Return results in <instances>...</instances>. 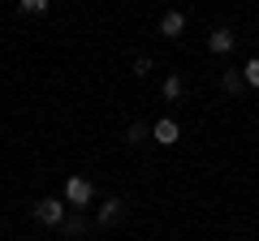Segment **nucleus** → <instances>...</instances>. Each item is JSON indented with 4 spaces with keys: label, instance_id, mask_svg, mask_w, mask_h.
<instances>
[{
    "label": "nucleus",
    "instance_id": "1",
    "mask_svg": "<svg viewBox=\"0 0 259 241\" xmlns=\"http://www.w3.org/2000/svg\"><path fill=\"white\" fill-rule=\"evenodd\" d=\"M35 220L48 224V228L65 224V203H61V198H39V203H35Z\"/></svg>",
    "mask_w": 259,
    "mask_h": 241
},
{
    "label": "nucleus",
    "instance_id": "2",
    "mask_svg": "<svg viewBox=\"0 0 259 241\" xmlns=\"http://www.w3.org/2000/svg\"><path fill=\"white\" fill-rule=\"evenodd\" d=\"M91 198H95V190H91V181H87V176H69V181H65V203L87 207Z\"/></svg>",
    "mask_w": 259,
    "mask_h": 241
},
{
    "label": "nucleus",
    "instance_id": "3",
    "mask_svg": "<svg viewBox=\"0 0 259 241\" xmlns=\"http://www.w3.org/2000/svg\"><path fill=\"white\" fill-rule=\"evenodd\" d=\"M151 138H156L160 147H173V142L182 138V130H177V120L164 116V120H156V125H151Z\"/></svg>",
    "mask_w": 259,
    "mask_h": 241
},
{
    "label": "nucleus",
    "instance_id": "4",
    "mask_svg": "<svg viewBox=\"0 0 259 241\" xmlns=\"http://www.w3.org/2000/svg\"><path fill=\"white\" fill-rule=\"evenodd\" d=\"M182 30H186V18L177 9H168L164 18H160V35H164V39H182Z\"/></svg>",
    "mask_w": 259,
    "mask_h": 241
},
{
    "label": "nucleus",
    "instance_id": "5",
    "mask_svg": "<svg viewBox=\"0 0 259 241\" xmlns=\"http://www.w3.org/2000/svg\"><path fill=\"white\" fill-rule=\"evenodd\" d=\"M207 47H212L216 56H225V52L233 47V30H229V26H216L212 35H207Z\"/></svg>",
    "mask_w": 259,
    "mask_h": 241
},
{
    "label": "nucleus",
    "instance_id": "6",
    "mask_svg": "<svg viewBox=\"0 0 259 241\" xmlns=\"http://www.w3.org/2000/svg\"><path fill=\"white\" fill-rule=\"evenodd\" d=\"M117 220H121V203H117V198H108V203L100 207V224H117Z\"/></svg>",
    "mask_w": 259,
    "mask_h": 241
},
{
    "label": "nucleus",
    "instance_id": "7",
    "mask_svg": "<svg viewBox=\"0 0 259 241\" xmlns=\"http://www.w3.org/2000/svg\"><path fill=\"white\" fill-rule=\"evenodd\" d=\"M242 82H246V86H259V56H250L246 65H242Z\"/></svg>",
    "mask_w": 259,
    "mask_h": 241
},
{
    "label": "nucleus",
    "instance_id": "8",
    "mask_svg": "<svg viewBox=\"0 0 259 241\" xmlns=\"http://www.w3.org/2000/svg\"><path fill=\"white\" fill-rule=\"evenodd\" d=\"M160 95H164V99H177V95H182V78L168 74V78H164V86H160Z\"/></svg>",
    "mask_w": 259,
    "mask_h": 241
},
{
    "label": "nucleus",
    "instance_id": "9",
    "mask_svg": "<svg viewBox=\"0 0 259 241\" xmlns=\"http://www.w3.org/2000/svg\"><path fill=\"white\" fill-rule=\"evenodd\" d=\"M18 9L30 13V18H39V13H48V0H18Z\"/></svg>",
    "mask_w": 259,
    "mask_h": 241
},
{
    "label": "nucleus",
    "instance_id": "10",
    "mask_svg": "<svg viewBox=\"0 0 259 241\" xmlns=\"http://www.w3.org/2000/svg\"><path fill=\"white\" fill-rule=\"evenodd\" d=\"M221 86H225V91H233V95H238V91H242L246 82H242V74H233V69H229V74L221 78Z\"/></svg>",
    "mask_w": 259,
    "mask_h": 241
},
{
    "label": "nucleus",
    "instance_id": "11",
    "mask_svg": "<svg viewBox=\"0 0 259 241\" xmlns=\"http://www.w3.org/2000/svg\"><path fill=\"white\" fill-rule=\"evenodd\" d=\"M147 138V125H130V134H125V142H143Z\"/></svg>",
    "mask_w": 259,
    "mask_h": 241
},
{
    "label": "nucleus",
    "instance_id": "12",
    "mask_svg": "<svg viewBox=\"0 0 259 241\" xmlns=\"http://www.w3.org/2000/svg\"><path fill=\"white\" fill-rule=\"evenodd\" d=\"M134 74H139V78L151 74V61H147V56H139V61H134Z\"/></svg>",
    "mask_w": 259,
    "mask_h": 241
}]
</instances>
